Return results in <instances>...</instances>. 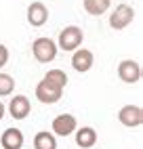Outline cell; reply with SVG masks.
Instances as JSON below:
<instances>
[{"mask_svg": "<svg viewBox=\"0 0 143 149\" xmlns=\"http://www.w3.org/2000/svg\"><path fill=\"white\" fill-rule=\"evenodd\" d=\"M27 21L34 27H42L48 21V8L42 2H32L27 6Z\"/></svg>", "mask_w": 143, "mask_h": 149, "instance_id": "cell-10", "label": "cell"}, {"mask_svg": "<svg viewBox=\"0 0 143 149\" xmlns=\"http://www.w3.org/2000/svg\"><path fill=\"white\" fill-rule=\"evenodd\" d=\"M4 109H6V107H4L2 103H0V120H2V118H4Z\"/></svg>", "mask_w": 143, "mask_h": 149, "instance_id": "cell-18", "label": "cell"}, {"mask_svg": "<svg viewBox=\"0 0 143 149\" xmlns=\"http://www.w3.org/2000/svg\"><path fill=\"white\" fill-rule=\"evenodd\" d=\"M8 63V48L4 44H0V69Z\"/></svg>", "mask_w": 143, "mask_h": 149, "instance_id": "cell-17", "label": "cell"}, {"mask_svg": "<svg viewBox=\"0 0 143 149\" xmlns=\"http://www.w3.org/2000/svg\"><path fill=\"white\" fill-rule=\"evenodd\" d=\"M93 63H95V57L88 48H76L74 55H72V67L80 74L88 72V69L93 67Z\"/></svg>", "mask_w": 143, "mask_h": 149, "instance_id": "cell-9", "label": "cell"}, {"mask_svg": "<svg viewBox=\"0 0 143 149\" xmlns=\"http://www.w3.org/2000/svg\"><path fill=\"white\" fill-rule=\"evenodd\" d=\"M132 19H135V8L128 4H118L109 15V25L114 29H124L126 25H130Z\"/></svg>", "mask_w": 143, "mask_h": 149, "instance_id": "cell-4", "label": "cell"}, {"mask_svg": "<svg viewBox=\"0 0 143 149\" xmlns=\"http://www.w3.org/2000/svg\"><path fill=\"white\" fill-rule=\"evenodd\" d=\"M15 91V80L8 74H0V97H6Z\"/></svg>", "mask_w": 143, "mask_h": 149, "instance_id": "cell-16", "label": "cell"}, {"mask_svg": "<svg viewBox=\"0 0 143 149\" xmlns=\"http://www.w3.org/2000/svg\"><path fill=\"white\" fill-rule=\"evenodd\" d=\"M32 111V105H29V99L23 95H15L8 103V113H11L15 120H25Z\"/></svg>", "mask_w": 143, "mask_h": 149, "instance_id": "cell-8", "label": "cell"}, {"mask_svg": "<svg viewBox=\"0 0 143 149\" xmlns=\"http://www.w3.org/2000/svg\"><path fill=\"white\" fill-rule=\"evenodd\" d=\"M82 38H84V34L78 25H67L65 29H61V34H59L61 51H76V48L82 44Z\"/></svg>", "mask_w": 143, "mask_h": 149, "instance_id": "cell-2", "label": "cell"}, {"mask_svg": "<svg viewBox=\"0 0 143 149\" xmlns=\"http://www.w3.org/2000/svg\"><path fill=\"white\" fill-rule=\"evenodd\" d=\"M76 118L72 113H61L53 120V134H59V136H69L72 132H76Z\"/></svg>", "mask_w": 143, "mask_h": 149, "instance_id": "cell-7", "label": "cell"}, {"mask_svg": "<svg viewBox=\"0 0 143 149\" xmlns=\"http://www.w3.org/2000/svg\"><path fill=\"white\" fill-rule=\"evenodd\" d=\"M32 55L36 57V61L40 63H48L57 57V44L50 40V38H36L32 44Z\"/></svg>", "mask_w": 143, "mask_h": 149, "instance_id": "cell-1", "label": "cell"}, {"mask_svg": "<svg viewBox=\"0 0 143 149\" xmlns=\"http://www.w3.org/2000/svg\"><path fill=\"white\" fill-rule=\"evenodd\" d=\"M61 97H63V91H61V88L53 86L50 82H46L44 78L38 82V86H36V99H38L40 103H44V105H53V103L59 101Z\"/></svg>", "mask_w": 143, "mask_h": 149, "instance_id": "cell-3", "label": "cell"}, {"mask_svg": "<svg viewBox=\"0 0 143 149\" xmlns=\"http://www.w3.org/2000/svg\"><path fill=\"white\" fill-rule=\"evenodd\" d=\"M97 143V130L90 126H82V128H76V145L80 149H90Z\"/></svg>", "mask_w": 143, "mask_h": 149, "instance_id": "cell-12", "label": "cell"}, {"mask_svg": "<svg viewBox=\"0 0 143 149\" xmlns=\"http://www.w3.org/2000/svg\"><path fill=\"white\" fill-rule=\"evenodd\" d=\"M34 149H57V139L53 132L48 130H40L34 136Z\"/></svg>", "mask_w": 143, "mask_h": 149, "instance_id": "cell-13", "label": "cell"}, {"mask_svg": "<svg viewBox=\"0 0 143 149\" xmlns=\"http://www.w3.org/2000/svg\"><path fill=\"white\" fill-rule=\"evenodd\" d=\"M0 149H2V147H0Z\"/></svg>", "mask_w": 143, "mask_h": 149, "instance_id": "cell-19", "label": "cell"}, {"mask_svg": "<svg viewBox=\"0 0 143 149\" xmlns=\"http://www.w3.org/2000/svg\"><path fill=\"white\" fill-rule=\"evenodd\" d=\"M44 80L63 91V88L67 86V74H65V72H61V69H48V74L44 76Z\"/></svg>", "mask_w": 143, "mask_h": 149, "instance_id": "cell-15", "label": "cell"}, {"mask_svg": "<svg viewBox=\"0 0 143 149\" xmlns=\"http://www.w3.org/2000/svg\"><path fill=\"white\" fill-rule=\"evenodd\" d=\"M118 120L128 128H139L143 122V109L139 105H124L118 111Z\"/></svg>", "mask_w": 143, "mask_h": 149, "instance_id": "cell-5", "label": "cell"}, {"mask_svg": "<svg viewBox=\"0 0 143 149\" xmlns=\"http://www.w3.org/2000/svg\"><path fill=\"white\" fill-rule=\"evenodd\" d=\"M0 147L2 149H21L23 145V132L19 130V128H6L0 136Z\"/></svg>", "mask_w": 143, "mask_h": 149, "instance_id": "cell-11", "label": "cell"}, {"mask_svg": "<svg viewBox=\"0 0 143 149\" xmlns=\"http://www.w3.org/2000/svg\"><path fill=\"white\" fill-rule=\"evenodd\" d=\"M109 2L111 0H82V6H84V11L88 15L99 17V15H103L109 8Z\"/></svg>", "mask_w": 143, "mask_h": 149, "instance_id": "cell-14", "label": "cell"}, {"mask_svg": "<svg viewBox=\"0 0 143 149\" xmlns=\"http://www.w3.org/2000/svg\"><path fill=\"white\" fill-rule=\"evenodd\" d=\"M118 76L122 82L126 84H135L141 80V65L137 61H132V59H124V61H120L118 65Z\"/></svg>", "mask_w": 143, "mask_h": 149, "instance_id": "cell-6", "label": "cell"}]
</instances>
